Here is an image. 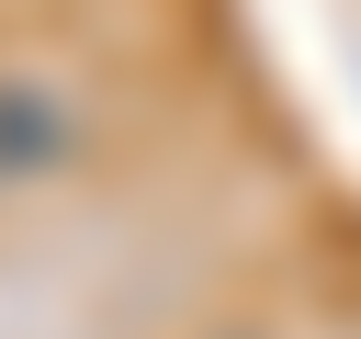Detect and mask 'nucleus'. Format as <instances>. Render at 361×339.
<instances>
[{
  "label": "nucleus",
  "mask_w": 361,
  "mask_h": 339,
  "mask_svg": "<svg viewBox=\"0 0 361 339\" xmlns=\"http://www.w3.org/2000/svg\"><path fill=\"white\" fill-rule=\"evenodd\" d=\"M68 147H79V113H68V90L0 79V192H11V181H34V170H56Z\"/></svg>",
  "instance_id": "1"
}]
</instances>
